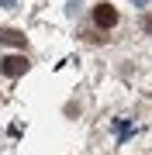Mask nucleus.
Segmentation results:
<instances>
[{"mask_svg":"<svg viewBox=\"0 0 152 155\" xmlns=\"http://www.w3.org/2000/svg\"><path fill=\"white\" fill-rule=\"evenodd\" d=\"M93 24L97 28H114V24H118V11H114L111 4H97L93 7Z\"/></svg>","mask_w":152,"mask_h":155,"instance_id":"obj_1","label":"nucleus"},{"mask_svg":"<svg viewBox=\"0 0 152 155\" xmlns=\"http://www.w3.org/2000/svg\"><path fill=\"white\" fill-rule=\"evenodd\" d=\"M0 72H4V76H24V72H28V59L24 55H7L0 62Z\"/></svg>","mask_w":152,"mask_h":155,"instance_id":"obj_2","label":"nucleus"},{"mask_svg":"<svg viewBox=\"0 0 152 155\" xmlns=\"http://www.w3.org/2000/svg\"><path fill=\"white\" fill-rule=\"evenodd\" d=\"M0 41H4V45H14V48H24V45H28V38H24L21 31H14V28H4V31H0Z\"/></svg>","mask_w":152,"mask_h":155,"instance_id":"obj_3","label":"nucleus"},{"mask_svg":"<svg viewBox=\"0 0 152 155\" xmlns=\"http://www.w3.org/2000/svg\"><path fill=\"white\" fill-rule=\"evenodd\" d=\"M142 28H145V31H152V14H145V17H142Z\"/></svg>","mask_w":152,"mask_h":155,"instance_id":"obj_4","label":"nucleus"}]
</instances>
